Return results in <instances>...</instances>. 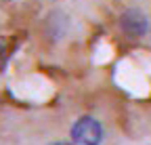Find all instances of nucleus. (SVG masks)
Instances as JSON below:
<instances>
[{
  "label": "nucleus",
  "instance_id": "obj_1",
  "mask_svg": "<svg viewBox=\"0 0 151 145\" xmlns=\"http://www.w3.org/2000/svg\"><path fill=\"white\" fill-rule=\"evenodd\" d=\"M71 139L73 143H80V145H101L103 126L99 120L84 116L80 120H76V124L71 126Z\"/></svg>",
  "mask_w": 151,
  "mask_h": 145
},
{
  "label": "nucleus",
  "instance_id": "obj_3",
  "mask_svg": "<svg viewBox=\"0 0 151 145\" xmlns=\"http://www.w3.org/2000/svg\"><path fill=\"white\" fill-rule=\"evenodd\" d=\"M50 145H71V143H65V141H55V143H50Z\"/></svg>",
  "mask_w": 151,
  "mask_h": 145
},
{
  "label": "nucleus",
  "instance_id": "obj_2",
  "mask_svg": "<svg viewBox=\"0 0 151 145\" xmlns=\"http://www.w3.org/2000/svg\"><path fill=\"white\" fill-rule=\"evenodd\" d=\"M120 27L128 38H141L149 30V19L147 15L139 9H128L120 15Z\"/></svg>",
  "mask_w": 151,
  "mask_h": 145
}]
</instances>
